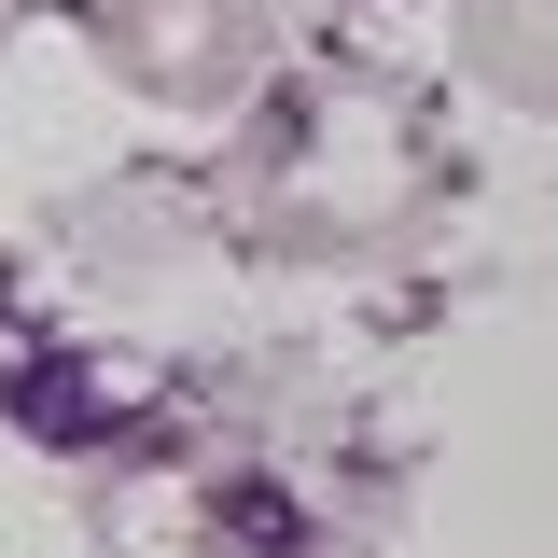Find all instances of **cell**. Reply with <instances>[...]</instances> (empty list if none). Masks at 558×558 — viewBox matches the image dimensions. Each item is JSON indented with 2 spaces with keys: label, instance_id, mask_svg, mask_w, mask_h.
<instances>
[{
  "label": "cell",
  "instance_id": "cell-1",
  "mask_svg": "<svg viewBox=\"0 0 558 558\" xmlns=\"http://www.w3.org/2000/svg\"><path fill=\"white\" fill-rule=\"evenodd\" d=\"M238 238L266 266H377L405 252L433 196H447V140L418 112V84L363 57H322L252 98V140H238Z\"/></svg>",
  "mask_w": 558,
  "mask_h": 558
},
{
  "label": "cell",
  "instance_id": "cell-2",
  "mask_svg": "<svg viewBox=\"0 0 558 558\" xmlns=\"http://www.w3.org/2000/svg\"><path fill=\"white\" fill-rule=\"evenodd\" d=\"M70 43L98 57L112 98L223 126L279 84V0H70Z\"/></svg>",
  "mask_w": 558,
  "mask_h": 558
},
{
  "label": "cell",
  "instance_id": "cell-3",
  "mask_svg": "<svg viewBox=\"0 0 558 558\" xmlns=\"http://www.w3.org/2000/svg\"><path fill=\"white\" fill-rule=\"evenodd\" d=\"M84 558H238V531H223V502H209V475L182 461V433H154V447H112L98 475H84Z\"/></svg>",
  "mask_w": 558,
  "mask_h": 558
},
{
  "label": "cell",
  "instance_id": "cell-4",
  "mask_svg": "<svg viewBox=\"0 0 558 558\" xmlns=\"http://www.w3.org/2000/svg\"><path fill=\"white\" fill-rule=\"evenodd\" d=\"M447 70L488 112L558 126V0H447Z\"/></svg>",
  "mask_w": 558,
  "mask_h": 558
},
{
  "label": "cell",
  "instance_id": "cell-5",
  "mask_svg": "<svg viewBox=\"0 0 558 558\" xmlns=\"http://www.w3.org/2000/svg\"><path fill=\"white\" fill-rule=\"evenodd\" d=\"M28 14H43V0H0V57H14V28H28Z\"/></svg>",
  "mask_w": 558,
  "mask_h": 558
}]
</instances>
